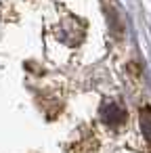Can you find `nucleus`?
Listing matches in <instances>:
<instances>
[{
	"label": "nucleus",
	"mask_w": 151,
	"mask_h": 153,
	"mask_svg": "<svg viewBox=\"0 0 151 153\" xmlns=\"http://www.w3.org/2000/svg\"><path fill=\"white\" fill-rule=\"evenodd\" d=\"M103 117H105V122H109V124H120V122L126 120V113H124L118 105L109 103L107 107H103Z\"/></svg>",
	"instance_id": "nucleus-1"
},
{
	"label": "nucleus",
	"mask_w": 151,
	"mask_h": 153,
	"mask_svg": "<svg viewBox=\"0 0 151 153\" xmlns=\"http://www.w3.org/2000/svg\"><path fill=\"white\" fill-rule=\"evenodd\" d=\"M141 128H143V134L147 138V143L151 145V109L145 107L141 111Z\"/></svg>",
	"instance_id": "nucleus-2"
}]
</instances>
